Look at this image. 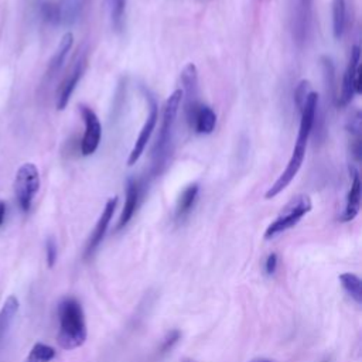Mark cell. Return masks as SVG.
<instances>
[{
	"label": "cell",
	"mask_w": 362,
	"mask_h": 362,
	"mask_svg": "<svg viewBox=\"0 0 362 362\" xmlns=\"http://www.w3.org/2000/svg\"><path fill=\"white\" fill-rule=\"evenodd\" d=\"M349 177H351V188L346 194L345 208L339 215L341 222L352 221L358 215L361 208V177H359V171L354 165H349Z\"/></svg>",
	"instance_id": "13"
},
{
	"label": "cell",
	"mask_w": 362,
	"mask_h": 362,
	"mask_svg": "<svg viewBox=\"0 0 362 362\" xmlns=\"http://www.w3.org/2000/svg\"><path fill=\"white\" fill-rule=\"evenodd\" d=\"M311 92L313 90H311L310 81L303 79V81L298 82V85L296 88V92H294V102H296V106H297L298 110L303 109V106H304V103H305V100H307V98Z\"/></svg>",
	"instance_id": "25"
},
{
	"label": "cell",
	"mask_w": 362,
	"mask_h": 362,
	"mask_svg": "<svg viewBox=\"0 0 362 362\" xmlns=\"http://www.w3.org/2000/svg\"><path fill=\"white\" fill-rule=\"evenodd\" d=\"M189 124L195 129L197 133L209 134L214 132L216 126V115L211 106L199 105L189 122Z\"/></svg>",
	"instance_id": "15"
},
{
	"label": "cell",
	"mask_w": 362,
	"mask_h": 362,
	"mask_svg": "<svg viewBox=\"0 0 362 362\" xmlns=\"http://www.w3.org/2000/svg\"><path fill=\"white\" fill-rule=\"evenodd\" d=\"M345 28V0H332V31L338 40Z\"/></svg>",
	"instance_id": "22"
},
{
	"label": "cell",
	"mask_w": 362,
	"mask_h": 362,
	"mask_svg": "<svg viewBox=\"0 0 362 362\" xmlns=\"http://www.w3.org/2000/svg\"><path fill=\"white\" fill-rule=\"evenodd\" d=\"M58 345L64 349L79 348L86 339V322L81 303L65 297L58 305Z\"/></svg>",
	"instance_id": "1"
},
{
	"label": "cell",
	"mask_w": 362,
	"mask_h": 362,
	"mask_svg": "<svg viewBox=\"0 0 362 362\" xmlns=\"http://www.w3.org/2000/svg\"><path fill=\"white\" fill-rule=\"evenodd\" d=\"M41 16L49 24H59V10L57 3L45 1L41 6Z\"/></svg>",
	"instance_id": "26"
},
{
	"label": "cell",
	"mask_w": 362,
	"mask_h": 362,
	"mask_svg": "<svg viewBox=\"0 0 362 362\" xmlns=\"http://www.w3.org/2000/svg\"><path fill=\"white\" fill-rule=\"evenodd\" d=\"M182 102V90L175 89L165 100L163 107L161 124L158 129V134L156 137V143L151 151V170L154 174H160L170 154L171 140H173V129L175 124V119Z\"/></svg>",
	"instance_id": "2"
},
{
	"label": "cell",
	"mask_w": 362,
	"mask_h": 362,
	"mask_svg": "<svg viewBox=\"0 0 362 362\" xmlns=\"http://www.w3.org/2000/svg\"><path fill=\"white\" fill-rule=\"evenodd\" d=\"M72 44H74V35L72 33H65L49 61V65H48V71H47V75L48 76H54L64 65L71 48H72Z\"/></svg>",
	"instance_id": "16"
},
{
	"label": "cell",
	"mask_w": 362,
	"mask_h": 362,
	"mask_svg": "<svg viewBox=\"0 0 362 362\" xmlns=\"http://www.w3.org/2000/svg\"><path fill=\"white\" fill-rule=\"evenodd\" d=\"M40 189V173L35 164L24 163L16 174L14 180V191L16 198L21 211L27 212L31 209L33 201Z\"/></svg>",
	"instance_id": "4"
},
{
	"label": "cell",
	"mask_w": 362,
	"mask_h": 362,
	"mask_svg": "<svg viewBox=\"0 0 362 362\" xmlns=\"http://www.w3.org/2000/svg\"><path fill=\"white\" fill-rule=\"evenodd\" d=\"M321 65H322L324 78H325V83H327L328 92L332 93L334 89H335V85H334V79H335V68H334V64H332V61H331L329 57L322 55V57H321Z\"/></svg>",
	"instance_id": "24"
},
{
	"label": "cell",
	"mask_w": 362,
	"mask_h": 362,
	"mask_svg": "<svg viewBox=\"0 0 362 362\" xmlns=\"http://www.w3.org/2000/svg\"><path fill=\"white\" fill-rule=\"evenodd\" d=\"M305 144H300L296 143L293 153L290 156V160L286 165V168L283 170V173L279 175V178L269 187V189L264 194L266 199H272L276 195H279L283 189H286L288 187V184L293 181V178L297 175V173L301 168V164L304 161L305 157Z\"/></svg>",
	"instance_id": "7"
},
{
	"label": "cell",
	"mask_w": 362,
	"mask_h": 362,
	"mask_svg": "<svg viewBox=\"0 0 362 362\" xmlns=\"http://www.w3.org/2000/svg\"><path fill=\"white\" fill-rule=\"evenodd\" d=\"M361 48L358 45H354L351 48L349 61L346 65V69L344 72L342 85H341V93L338 98V103L341 106H346L355 93H361L362 85H361Z\"/></svg>",
	"instance_id": "5"
},
{
	"label": "cell",
	"mask_w": 362,
	"mask_h": 362,
	"mask_svg": "<svg viewBox=\"0 0 362 362\" xmlns=\"http://www.w3.org/2000/svg\"><path fill=\"white\" fill-rule=\"evenodd\" d=\"M182 100H185L187 120L191 122L198 105V69L195 64L188 62L181 71Z\"/></svg>",
	"instance_id": "9"
},
{
	"label": "cell",
	"mask_w": 362,
	"mask_h": 362,
	"mask_svg": "<svg viewBox=\"0 0 362 362\" xmlns=\"http://www.w3.org/2000/svg\"><path fill=\"white\" fill-rule=\"evenodd\" d=\"M249 362H272L270 359H266V358H255V359H252V361H249Z\"/></svg>",
	"instance_id": "32"
},
{
	"label": "cell",
	"mask_w": 362,
	"mask_h": 362,
	"mask_svg": "<svg viewBox=\"0 0 362 362\" xmlns=\"http://www.w3.org/2000/svg\"><path fill=\"white\" fill-rule=\"evenodd\" d=\"M346 129L355 137V140H361V112L359 110H355L349 116L346 122Z\"/></svg>",
	"instance_id": "28"
},
{
	"label": "cell",
	"mask_w": 362,
	"mask_h": 362,
	"mask_svg": "<svg viewBox=\"0 0 362 362\" xmlns=\"http://www.w3.org/2000/svg\"><path fill=\"white\" fill-rule=\"evenodd\" d=\"M182 362H194V361H191V359H184Z\"/></svg>",
	"instance_id": "33"
},
{
	"label": "cell",
	"mask_w": 362,
	"mask_h": 362,
	"mask_svg": "<svg viewBox=\"0 0 362 362\" xmlns=\"http://www.w3.org/2000/svg\"><path fill=\"white\" fill-rule=\"evenodd\" d=\"M45 256H47V264L48 267H54L58 256V249L54 238H48L45 242Z\"/></svg>",
	"instance_id": "29"
},
{
	"label": "cell",
	"mask_w": 362,
	"mask_h": 362,
	"mask_svg": "<svg viewBox=\"0 0 362 362\" xmlns=\"http://www.w3.org/2000/svg\"><path fill=\"white\" fill-rule=\"evenodd\" d=\"M313 208V202L308 195H297L291 198L280 211L277 218L266 228L264 239H272L279 233L293 228L300 222L303 216H305Z\"/></svg>",
	"instance_id": "3"
},
{
	"label": "cell",
	"mask_w": 362,
	"mask_h": 362,
	"mask_svg": "<svg viewBox=\"0 0 362 362\" xmlns=\"http://www.w3.org/2000/svg\"><path fill=\"white\" fill-rule=\"evenodd\" d=\"M338 280H339L342 288L345 290V293L356 304H361L362 303V281H361V279L356 274L346 272V273L339 274Z\"/></svg>",
	"instance_id": "20"
},
{
	"label": "cell",
	"mask_w": 362,
	"mask_h": 362,
	"mask_svg": "<svg viewBox=\"0 0 362 362\" xmlns=\"http://www.w3.org/2000/svg\"><path fill=\"white\" fill-rule=\"evenodd\" d=\"M126 1L127 0H106L110 23H112V27L116 31H120L123 28L124 13H126Z\"/></svg>",
	"instance_id": "21"
},
{
	"label": "cell",
	"mask_w": 362,
	"mask_h": 362,
	"mask_svg": "<svg viewBox=\"0 0 362 362\" xmlns=\"http://www.w3.org/2000/svg\"><path fill=\"white\" fill-rule=\"evenodd\" d=\"M198 192H199V187L198 184H189L180 195L177 205H175V219L177 221H182L194 208L197 198H198Z\"/></svg>",
	"instance_id": "17"
},
{
	"label": "cell",
	"mask_w": 362,
	"mask_h": 362,
	"mask_svg": "<svg viewBox=\"0 0 362 362\" xmlns=\"http://www.w3.org/2000/svg\"><path fill=\"white\" fill-rule=\"evenodd\" d=\"M79 112L85 123V132L81 140L82 156H90L96 151L102 137V124L93 109L86 105H79Z\"/></svg>",
	"instance_id": "8"
},
{
	"label": "cell",
	"mask_w": 362,
	"mask_h": 362,
	"mask_svg": "<svg viewBox=\"0 0 362 362\" xmlns=\"http://www.w3.org/2000/svg\"><path fill=\"white\" fill-rule=\"evenodd\" d=\"M55 355L57 352L52 346L42 342H37L31 348L28 356L25 358V362H51L55 358Z\"/></svg>",
	"instance_id": "23"
},
{
	"label": "cell",
	"mask_w": 362,
	"mask_h": 362,
	"mask_svg": "<svg viewBox=\"0 0 362 362\" xmlns=\"http://www.w3.org/2000/svg\"><path fill=\"white\" fill-rule=\"evenodd\" d=\"M181 334L178 329H171L167 332V335L163 338L160 345V354H165L174 348V345L180 341Z\"/></svg>",
	"instance_id": "27"
},
{
	"label": "cell",
	"mask_w": 362,
	"mask_h": 362,
	"mask_svg": "<svg viewBox=\"0 0 362 362\" xmlns=\"http://www.w3.org/2000/svg\"><path fill=\"white\" fill-rule=\"evenodd\" d=\"M116 206H117V197L115 195V197H110L106 201V204L103 206V211H102V214H100V216H99V219H98V222H96V225H95V228H93V230H92V233L88 239V243H86V247H85V252H83L85 259L90 257L95 253L96 247L100 245L102 239L105 238V233H106L107 226L112 221V216L115 214Z\"/></svg>",
	"instance_id": "10"
},
{
	"label": "cell",
	"mask_w": 362,
	"mask_h": 362,
	"mask_svg": "<svg viewBox=\"0 0 362 362\" xmlns=\"http://www.w3.org/2000/svg\"><path fill=\"white\" fill-rule=\"evenodd\" d=\"M86 65H88V61H86V57H81L75 65L72 66L71 72L68 74V76L62 81L58 92H57V109L58 110H64L71 99V95L74 93L78 82L81 81L85 69H86Z\"/></svg>",
	"instance_id": "11"
},
{
	"label": "cell",
	"mask_w": 362,
	"mask_h": 362,
	"mask_svg": "<svg viewBox=\"0 0 362 362\" xmlns=\"http://www.w3.org/2000/svg\"><path fill=\"white\" fill-rule=\"evenodd\" d=\"M313 16V0H297L294 10V37L297 42H304L308 37Z\"/></svg>",
	"instance_id": "14"
},
{
	"label": "cell",
	"mask_w": 362,
	"mask_h": 362,
	"mask_svg": "<svg viewBox=\"0 0 362 362\" xmlns=\"http://www.w3.org/2000/svg\"><path fill=\"white\" fill-rule=\"evenodd\" d=\"M141 185L137 180L134 178H129L126 182V198H124V205L122 209V214L119 216L117 225H116V230L123 229L134 216L140 199H141Z\"/></svg>",
	"instance_id": "12"
},
{
	"label": "cell",
	"mask_w": 362,
	"mask_h": 362,
	"mask_svg": "<svg viewBox=\"0 0 362 362\" xmlns=\"http://www.w3.org/2000/svg\"><path fill=\"white\" fill-rule=\"evenodd\" d=\"M146 99L148 102V113L147 117L144 120V124L134 141L133 148L129 153V158H127V165H133L139 161V158L141 157L147 143L150 141V137L157 126V120H158V107H157V102L154 99L153 95H150L148 92H146Z\"/></svg>",
	"instance_id": "6"
},
{
	"label": "cell",
	"mask_w": 362,
	"mask_h": 362,
	"mask_svg": "<svg viewBox=\"0 0 362 362\" xmlns=\"http://www.w3.org/2000/svg\"><path fill=\"white\" fill-rule=\"evenodd\" d=\"M277 262H279V259H277L276 253H270L266 257V262H264V272H266V274H269V276L274 274V272L277 269Z\"/></svg>",
	"instance_id": "30"
},
{
	"label": "cell",
	"mask_w": 362,
	"mask_h": 362,
	"mask_svg": "<svg viewBox=\"0 0 362 362\" xmlns=\"http://www.w3.org/2000/svg\"><path fill=\"white\" fill-rule=\"evenodd\" d=\"M6 218V204L3 201H0V226L3 225Z\"/></svg>",
	"instance_id": "31"
},
{
	"label": "cell",
	"mask_w": 362,
	"mask_h": 362,
	"mask_svg": "<svg viewBox=\"0 0 362 362\" xmlns=\"http://www.w3.org/2000/svg\"><path fill=\"white\" fill-rule=\"evenodd\" d=\"M86 0H61L58 4L59 24H74L82 14Z\"/></svg>",
	"instance_id": "19"
},
{
	"label": "cell",
	"mask_w": 362,
	"mask_h": 362,
	"mask_svg": "<svg viewBox=\"0 0 362 362\" xmlns=\"http://www.w3.org/2000/svg\"><path fill=\"white\" fill-rule=\"evenodd\" d=\"M18 300L16 296H8L4 301L1 310H0V345L4 342V338L7 337L10 327L14 321V317L18 311Z\"/></svg>",
	"instance_id": "18"
}]
</instances>
